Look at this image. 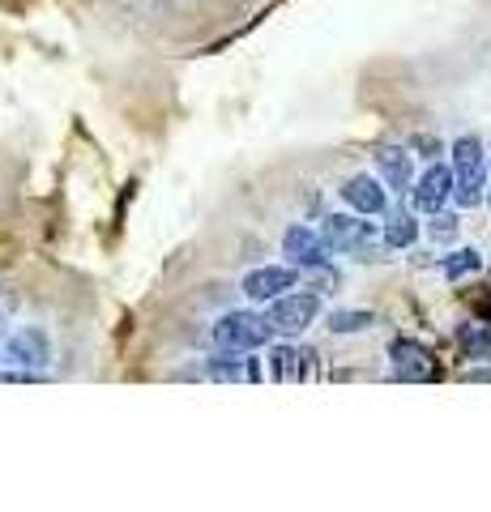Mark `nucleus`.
Here are the masks:
<instances>
[{"mask_svg":"<svg viewBox=\"0 0 491 512\" xmlns=\"http://www.w3.org/2000/svg\"><path fill=\"white\" fill-rule=\"evenodd\" d=\"M453 201L462 210H474L479 201H487V158L479 137H457L453 141Z\"/></svg>","mask_w":491,"mask_h":512,"instance_id":"nucleus-1","label":"nucleus"},{"mask_svg":"<svg viewBox=\"0 0 491 512\" xmlns=\"http://www.w3.org/2000/svg\"><path fill=\"white\" fill-rule=\"evenodd\" d=\"M274 325H269V316L265 312H227V316H218V325H214V342L218 350H261L269 346V338H274Z\"/></svg>","mask_w":491,"mask_h":512,"instance_id":"nucleus-2","label":"nucleus"},{"mask_svg":"<svg viewBox=\"0 0 491 512\" xmlns=\"http://www.w3.org/2000/svg\"><path fill=\"white\" fill-rule=\"evenodd\" d=\"M321 235H325V244H329V252H342V256H359V261H372V256L380 252L376 244H372V222H368V214H329L325 218V227H321Z\"/></svg>","mask_w":491,"mask_h":512,"instance_id":"nucleus-3","label":"nucleus"},{"mask_svg":"<svg viewBox=\"0 0 491 512\" xmlns=\"http://www.w3.org/2000/svg\"><path fill=\"white\" fill-rule=\"evenodd\" d=\"M269 325L278 333H304L316 316H321V295L316 291H287L278 299H269Z\"/></svg>","mask_w":491,"mask_h":512,"instance_id":"nucleus-4","label":"nucleus"},{"mask_svg":"<svg viewBox=\"0 0 491 512\" xmlns=\"http://www.w3.org/2000/svg\"><path fill=\"white\" fill-rule=\"evenodd\" d=\"M389 359H393V376L406 380V384H423V380H436L440 376L436 355L423 342H415V338H398V342H393L389 346Z\"/></svg>","mask_w":491,"mask_h":512,"instance_id":"nucleus-5","label":"nucleus"},{"mask_svg":"<svg viewBox=\"0 0 491 512\" xmlns=\"http://www.w3.org/2000/svg\"><path fill=\"white\" fill-rule=\"evenodd\" d=\"M453 167H445V163H432L427 167L419 180H415V188H410V201H415V210H423V214H436V210H445V205L453 201Z\"/></svg>","mask_w":491,"mask_h":512,"instance_id":"nucleus-6","label":"nucleus"},{"mask_svg":"<svg viewBox=\"0 0 491 512\" xmlns=\"http://www.w3.org/2000/svg\"><path fill=\"white\" fill-rule=\"evenodd\" d=\"M282 256L295 265V269H325L329 261V244H325V235L321 231H312V227H291L287 235H282Z\"/></svg>","mask_w":491,"mask_h":512,"instance_id":"nucleus-7","label":"nucleus"},{"mask_svg":"<svg viewBox=\"0 0 491 512\" xmlns=\"http://www.w3.org/2000/svg\"><path fill=\"white\" fill-rule=\"evenodd\" d=\"M295 282H299V269L291 261L287 265H265V269H252V274L244 278V295L252 303H269V299L295 291Z\"/></svg>","mask_w":491,"mask_h":512,"instance_id":"nucleus-8","label":"nucleus"},{"mask_svg":"<svg viewBox=\"0 0 491 512\" xmlns=\"http://www.w3.org/2000/svg\"><path fill=\"white\" fill-rule=\"evenodd\" d=\"M342 201L351 205L355 214H368V218H376V214L389 210L385 180H380V175H368V171H359V175H351V180L342 184Z\"/></svg>","mask_w":491,"mask_h":512,"instance_id":"nucleus-9","label":"nucleus"},{"mask_svg":"<svg viewBox=\"0 0 491 512\" xmlns=\"http://www.w3.org/2000/svg\"><path fill=\"white\" fill-rule=\"evenodd\" d=\"M5 363H18V367H26V372H35V367L52 363V342H47V333L43 329H18V333H9Z\"/></svg>","mask_w":491,"mask_h":512,"instance_id":"nucleus-10","label":"nucleus"},{"mask_svg":"<svg viewBox=\"0 0 491 512\" xmlns=\"http://www.w3.org/2000/svg\"><path fill=\"white\" fill-rule=\"evenodd\" d=\"M376 175L393 192L415 188V154H410V146H380L376 150Z\"/></svg>","mask_w":491,"mask_h":512,"instance_id":"nucleus-11","label":"nucleus"},{"mask_svg":"<svg viewBox=\"0 0 491 512\" xmlns=\"http://www.w3.org/2000/svg\"><path fill=\"white\" fill-rule=\"evenodd\" d=\"M308 350H295V346H274L269 350V372H274V380H304L308 376Z\"/></svg>","mask_w":491,"mask_h":512,"instance_id":"nucleus-12","label":"nucleus"},{"mask_svg":"<svg viewBox=\"0 0 491 512\" xmlns=\"http://www.w3.org/2000/svg\"><path fill=\"white\" fill-rule=\"evenodd\" d=\"M419 239V218L410 210H385V248H410Z\"/></svg>","mask_w":491,"mask_h":512,"instance_id":"nucleus-13","label":"nucleus"},{"mask_svg":"<svg viewBox=\"0 0 491 512\" xmlns=\"http://www.w3.org/2000/svg\"><path fill=\"white\" fill-rule=\"evenodd\" d=\"M457 346H462L466 359L491 363V325H462L457 329Z\"/></svg>","mask_w":491,"mask_h":512,"instance_id":"nucleus-14","label":"nucleus"},{"mask_svg":"<svg viewBox=\"0 0 491 512\" xmlns=\"http://www.w3.org/2000/svg\"><path fill=\"white\" fill-rule=\"evenodd\" d=\"M440 269H445L449 282H462L466 274H479L483 269V252L479 248H457V252H449L445 261H440Z\"/></svg>","mask_w":491,"mask_h":512,"instance_id":"nucleus-15","label":"nucleus"},{"mask_svg":"<svg viewBox=\"0 0 491 512\" xmlns=\"http://www.w3.org/2000/svg\"><path fill=\"white\" fill-rule=\"evenodd\" d=\"M372 325H376V316L372 312H355V308H338V312L325 316V329L329 333H363V329H372Z\"/></svg>","mask_w":491,"mask_h":512,"instance_id":"nucleus-16","label":"nucleus"},{"mask_svg":"<svg viewBox=\"0 0 491 512\" xmlns=\"http://www.w3.org/2000/svg\"><path fill=\"white\" fill-rule=\"evenodd\" d=\"M427 235H432L436 244H449V239L457 235V214L436 210V214H432V222H427Z\"/></svg>","mask_w":491,"mask_h":512,"instance_id":"nucleus-17","label":"nucleus"},{"mask_svg":"<svg viewBox=\"0 0 491 512\" xmlns=\"http://www.w3.org/2000/svg\"><path fill=\"white\" fill-rule=\"evenodd\" d=\"M410 150H423V158H436V154H440V141H432V137H415V141H410Z\"/></svg>","mask_w":491,"mask_h":512,"instance_id":"nucleus-18","label":"nucleus"},{"mask_svg":"<svg viewBox=\"0 0 491 512\" xmlns=\"http://www.w3.org/2000/svg\"><path fill=\"white\" fill-rule=\"evenodd\" d=\"M466 380H470V384H491V367H470Z\"/></svg>","mask_w":491,"mask_h":512,"instance_id":"nucleus-19","label":"nucleus"},{"mask_svg":"<svg viewBox=\"0 0 491 512\" xmlns=\"http://www.w3.org/2000/svg\"><path fill=\"white\" fill-rule=\"evenodd\" d=\"M487 205H491V188H487Z\"/></svg>","mask_w":491,"mask_h":512,"instance_id":"nucleus-20","label":"nucleus"}]
</instances>
